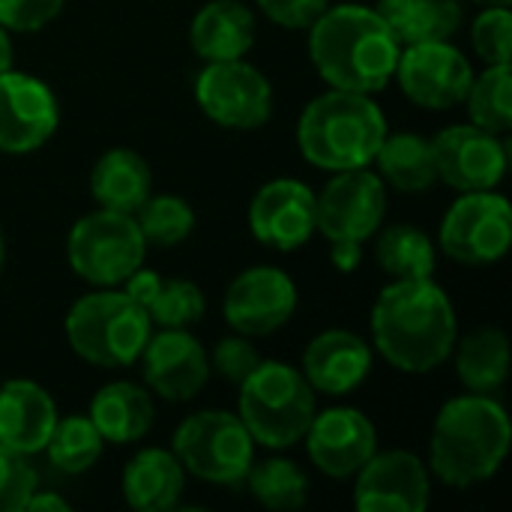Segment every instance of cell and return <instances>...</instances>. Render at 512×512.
I'll list each match as a JSON object with an SVG mask.
<instances>
[{
  "mask_svg": "<svg viewBox=\"0 0 512 512\" xmlns=\"http://www.w3.org/2000/svg\"><path fill=\"white\" fill-rule=\"evenodd\" d=\"M372 348L405 375H429L459 339L456 309L435 279H390L372 306Z\"/></svg>",
  "mask_w": 512,
  "mask_h": 512,
  "instance_id": "6da1fadb",
  "label": "cell"
},
{
  "mask_svg": "<svg viewBox=\"0 0 512 512\" xmlns=\"http://www.w3.org/2000/svg\"><path fill=\"white\" fill-rule=\"evenodd\" d=\"M306 30L309 60L327 87L375 96L393 81L402 45L375 6L330 3Z\"/></svg>",
  "mask_w": 512,
  "mask_h": 512,
  "instance_id": "7a4b0ae2",
  "label": "cell"
},
{
  "mask_svg": "<svg viewBox=\"0 0 512 512\" xmlns=\"http://www.w3.org/2000/svg\"><path fill=\"white\" fill-rule=\"evenodd\" d=\"M510 441V417L495 396H456L432 423L429 471L450 489H474L501 471Z\"/></svg>",
  "mask_w": 512,
  "mask_h": 512,
  "instance_id": "3957f363",
  "label": "cell"
},
{
  "mask_svg": "<svg viewBox=\"0 0 512 512\" xmlns=\"http://www.w3.org/2000/svg\"><path fill=\"white\" fill-rule=\"evenodd\" d=\"M387 129V117L369 93L330 87L303 108L297 147L309 165L330 174L372 168Z\"/></svg>",
  "mask_w": 512,
  "mask_h": 512,
  "instance_id": "277c9868",
  "label": "cell"
},
{
  "mask_svg": "<svg viewBox=\"0 0 512 512\" xmlns=\"http://www.w3.org/2000/svg\"><path fill=\"white\" fill-rule=\"evenodd\" d=\"M237 417L249 429L255 447L291 450L318 411V393L303 372L282 360H261L237 384Z\"/></svg>",
  "mask_w": 512,
  "mask_h": 512,
  "instance_id": "5b68a950",
  "label": "cell"
},
{
  "mask_svg": "<svg viewBox=\"0 0 512 512\" xmlns=\"http://www.w3.org/2000/svg\"><path fill=\"white\" fill-rule=\"evenodd\" d=\"M66 342L75 357L96 369H126L138 363L153 324L123 288H96L66 312Z\"/></svg>",
  "mask_w": 512,
  "mask_h": 512,
  "instance_id": "8992f818",
  "label": "cell"
},
{
  "mask_svg": "<svg viewBox=\"0 0 512 512\" xmlns=\"http://www.w3.org/2000/svg\"><path fill=\"white\" fill-rule=\"evenodd\" d=\"M147 240L132 213L93 210L81 216L66 237L72 273L93 288H120L147 261Z\"/></svg>",
  "mask_w": 512,
  "mask_h": 512,
  "instance_id": "52a82bcc",
  "label": "cell"
},
{
  "mask_svg": "<svg viewBox=\"0 0 512 512\" xmlns=\"http://www.w3.org/2000/svg\"><path fill=\"white\" fill-rule=\"evenodd\" d=\"M174 456L186 474L210 486H243L252 462L255 441L243 420L231 411H195L189 414L171 441Z\"/></svg>",
  "mask_w": 512,
  "mask_h": 512,
  "instance_id": "ba28073f",
  "label": "cell"
},
{
  "mask_svg": "<svg viewBox=\"0 0 512 512\" xmlns=\"http://www.w3.org/2000/svg\"><path fill=\"white\" fill-rule=\"evenodd\" d=\"M441 252L462 267L498 264L512 246L510 201L498 189L459 192L438 231Z\"/></svg>",
  "mask_w": 512,
  "mask_h": 512,
  "instance_id": "9c48e42d",
  "label": "cell"
},
{
  "mask_svg": "<svg viewBox=\"0 0 512 512\" xmlns=\"http://www.w3.org/2000/svg\"><path fill=\"white\" fill-rule=\"evenodd\" d=\"M192 90L198 108L222 129L252 132L273 117V87L267 75L243 57L204 63Z\"/></svg>",
  "mask_w": 512,
  "mask_h": 512,
  "instance_id": "30bf717a",
  "label": "cell"
},
{
  "mask_svg": "<svg viewBox=\"0 0 512 512\" xmlns=\"http://www.w3.org/2000/svg\"><path fill=\"white\" fill-rule=\"evenodd\" d=\"M318 204V231L327 243L351 240L366 243L384 225L387 216V183L372 168L336 171L321 192Z\"/></svg>",
  "mask_w": 512,
  "mask_h": 512,
  "instance_id": "8fae6325",
  "label": "cell"
},
{
  "mask_svg": "<svg viewBox=\"0 0 512 512\" xmlns=\"http://www.w3.org/2000/svg\"><path fill=\"white\" fill-rule=\"evenodd\" d=\"M393 78L414 105L426 111H450L465 102L474 81V66L462 48L453 45V39L420 42L402 45Z\"/></svg>",
  "mask_w": 512,
  "mask_h": 512,
  "instance_id": "7c38bea8",
  "label": "cell"
},
{
  "mask_svg": "<svg viewBox=\"0 0 512 512\" xmlns=\"http://www.w3.org/2000/svg\"><path fill=\"white\" fill-rule=\"evenodd\" d=\"M297 300V285L285 270L273 264H255L231 279L222 300V315L234 333L264 339L294 318Z\"/></svg>",
  "mask_w": 512,
  "mask_h": 512,
  "instance_id": "4fadbf2b",
  "label": "cell"
},
{
  "mask_svg": "<svg viewBox=\"0 0 512 512\" xmlns=\"http://www.w3.org/2000/svg\"><path fill=\"white\" fill-rule=\"evenodd\" d=\"M432 150L438 180L456 192L498 189L510 165L507 135H495L477 123H453L441 129L432 138Z\"/></svg>",
  "mask_w": 512,
  "mask_h": 512,
  "instance_id": "5bb4252c",
  "label": "cell"
},
{
  "mask_svg": "<svg viewBox=\"0 0 512 512\" xmlns=\"http://www.w3.org/2000/svg\"><path fill=\"white\" fill-rule=\"evenodd\" d=\"M60 129L57 93L36 75L0 72V153L24 156L45 147Z\"/></svg>",
  "mask_w": 512,
  "mask_h": 512,
  "instance_id": "9a60e30c",
  "label": "cell"
},
{
  "mask_svg": "<svg viewBox=\"0 0 512 512\" xmlns=\"http://www.w3.org/2000/svg\"><path fill=\"white\" fill-rule=\"evenodd\" d=\"M432 471L411 450H384L354 474V507L360 512H426Z\"/></svg>",
  "mask_w": 512,
  "mask_h": 512,
  "instance_id": "2e32d148",
  "label": "cell"
},
{
  "mask_svg": "<svg viewBox=\"0 0 512 512\" xmlns=\"http://www.w3.org/2000/svg\"><path fill=\"white\" fill-rule=\"evenodd\" d=\"M309 462L330 480H354V474L375 456L378 429L351 405H333L315 411L303 435Z\"/></svg>",
  "mask_w": 512,
  "mask_h": 512,
  "instance_id": "e0dca14e",
  "label": "cell"
},
{
  "mask_svg": "<svg viewBox=\"0 0 512 512\" xmlns=\"http://www.w3.org/2000/svg\"><path fill=\"white\" fill-rule=\"evenodd\" d=\"M249 231L258 243L294 252L318 234L315 189L297 177H276L264 183L249 201Z\"/></svg>",
  "mask_w": 512,
  "mask_h": 512,
  "instance_id": "ac0fdd59",
  "label": "cell"
},
{
  "mask_svg": "<svg viewBox=\"0 0 512 512\" xmlns=\"http://www.w3.org/2000/svg\"><path fill=\"white\" fill-rule=\"evenodd\" d=\"M138 363L144 387L165 402H192L210 381V357L189 330L150 333Z\"/></svg>",
  "mask_w": 512,
  "mask_h": 512,
  "instance_id": "d6986e66",
  "label": "cell"
},
{
  "mask_svg": "<svg viewBox=\"0 0 512 512\" xmlns=\"http://www.w3.org/2000/svg\"><path fill=\"white\" fill-rule=\"evenodd\" d=\"M372 366H375L372 345L354 330L333 327L318 333L306 345L300 372L315 393L342 399L372 375Z\"/></svg>",
  "mask_w": 512,
  "mask_h": 512,
  "instance_id": "ffe728a7",
  "label": "cell"
},
{
  "mask_svg": "<svg viewBox=\"0 0 512 512\" xmlns=\"http://www.w3.org/2000/svg\"><path fill=\"white\" fill-rule=\"evenodd\" d=\"M57 417H60L57 405L42 384L30 378H12L0 384V444L3 447L21 456L42 453Z\"/></svg>",
  "mask_w": 512,
  "mask_h": 512,
  "instance_id": "44dd1931",
  "label": "cell"
},
{
  "mask_svg": "<svg viewBox=\"0 0 512 512\" xmlns=\"http://www.w3.org/2000/svg\"><path fill=\"white\" fill-rule=\"evenodd\" d=\"M159 330H189L204 318V291L189 279H168L150 267H138L120 285Z\"/></svg>",
  "mask_w": 512,
  "mask_h": 512,
  "instance_id": "7402d4cb",
  "label": "cell"
},
{
  "mask_svg": "<svg viewBox=\"0 0 512 512\" xmlns=\"http://www.w3.org/2000/svg\"><path fill=\"white\" fill-rule=\"evenodd\" d=\"M255 12L240 0H210L189 24V45L204 63L240 60L255 45Z\"/></svg>",
  "mask_w": 512,
  "mask_h": 512,
  "instance_id": "603a6c76",
  "label": "cell"
},
{
  "mask_svg": "<svg viewBox=\"0 0 512 512\" xmlns=\"http://www.w3.org/2000/svg\"><path fill=\"white\" fill-rule=\"evenodd\" d=\"M90 423L99 429L105 444H138L150 435L156 423V402L144 384L135 381H111L99 387L87 408Z\"/></svg>",
  "mask_w": 512,
  "mask_h": 512,
  "instance_id": "cb8c5ba5",
  "label": "cell"
},
{
  "mask_svg": "<svg viewBox=\"0 0 512 512\" xmlns=\"http://www.w3.org/2000/svg\"><path fill=\"white\" fill-rule=\"evenodd\" d=\"M120 489H123V498L132 510H174L186 492V468L180 465L174 450L144 447L126 462Z\"/></svg>",
  "mask_w": 512,
  "mask_h": 512,
  "instance_id": "d4e9b609",
  "label": "cell"
},
{
  "mask_svg": "<svg viewBox=\"0 0 512 512\" xmlns=\"http://www.w3.org/2000/svg\"><path fill=\"white\" fill-rule=\"evenodd\" d=\"M153 192L150 162L129 150L111 147L90 168V195L99 207L117 213H135Z\"/></svg>",
  "mask_w": 512,
  "mask_h": 512,
  "instance_id": "484cf974",
  "label": "cell"
},
{
  "mask_svg": "<svg viewBox=\"0 0 512 512\" xmlns=\"http://www.w3.org/2000/svg\"><path fill=\"white\" fill-rule=\"evenodd\" d=\"M450 357L456 363V378L468 393L495 396L510 378V339L501 327H474L456 339Z\"/></svg>",
  "mask_w": 512,
  "mask_h": 512,
  "instance_id": "4316f807",
  "label": "cell"
},
{
  "mask_svg": "<svg viewBox=\"0 0 512 512\" xmlns=\"http://www.w3.org/2000/svg\"><path fill=\"white\" fill-rule=\"evenodd\" d=\"M372 165L378 168L375 174L393 186L396 192H426L438 183V165H435V150L432 138H423L417 132H390L384 135Z\"/></svg>",
  "mask_w": 512,
  "mask_h": 512,
  "instance_id": "83f0119b",
  "label": "cell"
},
{
  "mask_svg": "<svg viewBox=\"0 0 512 512\" xmlns=\"http://www.w3.org/2000/svg\"><path fill=\"white\" fill-rule=\"evenodd\" d=\"M375 9L399 39V45L453 39L465 21L459 0H378Z\"/></svg>",
  "mask_w": 512,
  "mask_h": 512,
  "instance_id": "f1b7e54d",
  "label": "cell"
},
{
  "mask_svg": "<svg viewBox=\"0 0 512 512\" xmlns=\"http://www.w3.org/2000/svg\"><path fill=\"white\" fill-rule=\"evenodd\" d=\"M375 261L390 279H432L438 264V246L426 231L408 222H396L375 231Z\"/></svg>",
  "mask_w": 512,
  "mask_h": 512,
  "instance_id": "f546056e",
  "label": "cell"
},
{
  "mask_svg": "<svg viewBox=\"0 0 512 512\" xmlns=\"http://www.w3.org/2000/svg\"><path fill=\"white\" fill-rule=\"evenodd\" d=\"M102 450H105V441L99 429L90 423V417L69 414V417H57L42 453L48 456L54 471L66 477H78V474H87L99 462Z\"/></svg>",
  "mask_w": 512,
  "mask_h": 512,
  "instance_id": "4dcf8cb0",
  "label": "cell"
},
{
  "mask_svg": "<svg viewBox=\"0 0 512 512\" xmlns=\"http://www.w3.org/2000/svg\"><path fill=\"white\" fill-rule=\"evenodd\" d=\"M243 483L249 486L252 498L267 510H300L309 501L306 471L285 456H270L264 462H252Z\"/></svg>",
  "mask_w": 512,
  "mask_h": 512,
  "instance_id": "1f68e13d",
  "label": "cell"
},
{
  "mask_svg": "<svg viewBox=\"0 0 512 512\" xmlns=\"http://www.w3.org/2000/svg\"><path fill=\"white\" fill-rule=\"evenodd\" d=\"M471 123L489 129L495 135H510L512 129V69L510 63L486 66V72H474V81L465 96Z\"/></svg>",
  "mask_w": 512,
  "mask_h": 512,
  "instance_id": "d6a6232c",
  "label": "cell"
},
{
  "mask_svg": "<svg viewBox=\"0 0 512 512\" xmlns=\"http://www.w3.org/2000/svg\"><path fill=\"white\" fill-rule=\"evenodd\" d=\"M147 246H159V249H171L177 243H183L192 231H195V210L186 198L180 195H153L132 213Z\"/></svg>",
  "mask_w": 512,
  "mask_h": 512,
  "instance_id": "836d02e7",
  "label": "cell"
},
{
  "mask_svg": "<svg viewBox=\"0 0 512 512\" xmlns=\"http://www.w3.org/2000/svg\"><path fill=\"white\" fill-rule=\"evenodd\" d=\"M471 45L486 66L510 63L512 57V12L510 6H483L471 24Z\"/></svg>",
  "mask_w": 512,
  "mask_h": 512,
  "instance_id": "e575fe53",
  "label": "cell"
},
{
  "mask_svg": "<svg viewBox=\"0 0 512 512\" xmlns=\"http://www.w3.org/2000/svg\"><path fill=\"white\" fill-rule=\"evenodd\" d=\"M36 489V471L30 456H21L0 444V512L24 510Z\"/></svg>",
  "mask_w": 512,
  "mask_h": 512,
  "instance_id": "d590c367",
  "label": "cell"
},
{
  "mask_svg": "<svg viewBox=\"0 0 512 512\" xmlns=\"http://www.w3.org/2000/svg\"><path fill=\"white\" fill-rule=\"evenodd\" d=\"M207 357H210V375H219L222 381H228L234 387L261 363V354L252 345V339L240 336V333L219 339L213 345V354H207Z\"/></svg>",
  "mask_w": 512,
  "mask_h": 512,
  "instance_id": "8d00e7d4",
  "label": "cell"
},
{
  "mask_svg": "<svg viewBox=\"0 0 512 512\" xmlns=\"http://www.w3.org/2000/svg\"><path fill=\"white\" fill-rule=\"evenodd\" d=\"M66 0H0V24L9 33H36L48 27Z\"/></svg>",
  "mask_w": 512,
  "mask_h": 512,
  "instance_id": "74e56055",
  "label": "cell"
},
{
  "mask_svg": "<svg viewBox=\"0 0 512 512\" xmlns=\"http://www.w3.org/2000/svg\"><path fill=\"white\" fill-rule=\"evenodd\" d=\"M258 9L279 27L306 30L333 0H255Z\"/></svg>",
  "mask_w": 512,
  "mask_h": 512,
  "instance_id": "f35d334b",
  "label": "cell"
},
{
  "mask_svg": "<svg viewBox=\"0 0 512 512\" xmlns=\"http://www.w3.org/2000/svg\"><path fill=\"white\" fill-rule=\"evenodd\" d=\"M330 261L339 273H354L363 264V243H351V240H336L330 243Z\"/></svg>",
  "mask_w": 512,
  "mask_h": 512,
  "instance_id": "ab89813d",
  "label": "cell"
},
{
  "mask_svg": "<svg viewBox=\"0 0 512 512\" xmlns=\"http://www.w3.org/2000/svg\"><path fill=\"white\" fill-rule=\"evenodd\" d=\"M24 510H51V512H66L69 510V501L63 498V495H57V492H39V489H33V495L27 498V504H24Z\"/></svg>",
  "mask_w": 512,
  "mask_h": 512,
  "instance_id": "60d3db41",
  "label": "cell"
},
{
  "mask_svg": "<svg viewBox=\"0 0 512 512\" xmlns=\"http://www.w3.org/2000/svg\"><path fill=\"white\" fill-rule=\"evenodd\" d=\"M12 60H15V45H12V36H9V30L0 24V72L12 69Z\"/></svg>",
  "mask_w": 512,
  "mask_h": 512,
  "instance_id": "b9f144b4",
  "label": "cell"
},
{
  "mask_svg": "<svg viewBox=\"0 0 512 512\" xmlns=\"http://www.w3.org/2000/svg\"><path fill=\"white\" fill-rule=\"evenodd\" d=\"M474 3H480V6H510L512 0H474Z\"/></svg>",
  "mask_w": 512,
  "mask_h": 512,
  "instance_id": "7bdbcfd3",
  "label": "cell"
},
{
  "mask_svg": "<svg viewBox=\"0 0 512 512\" xmlns=\"http://www.w3.org/2000/svg\"><path fill=\"white\" fill-rule=\"evenodd\" d=\"M3 261H6V240H3V228H0V273H3Z\"/></svg>",
  "mask_w": 512,
  "mask_h": 512,
  "instance_id": "ee69618b",
  "label": "cell"
}]
</instances>
